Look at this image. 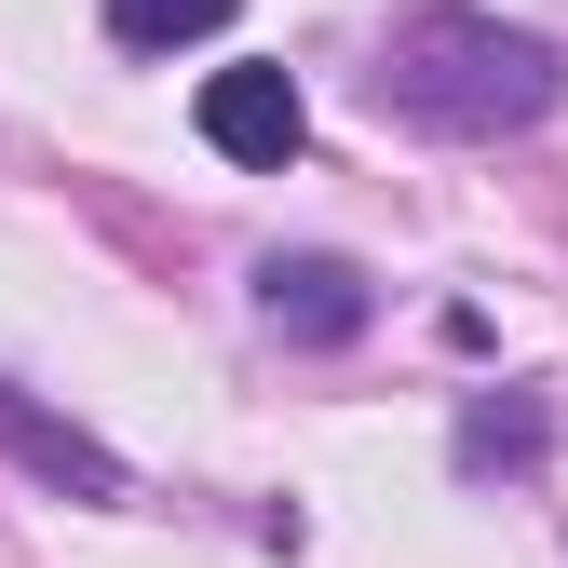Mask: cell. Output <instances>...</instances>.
<instances>
[{
  "mask_svg": "<svg viewBox=\"0 0 568 568\" xmlns=\"http://www.w3.org/2000/svg\"><path fill=\"white\" fill-rule=\"evenodd\" d=\"M379 109L393 122H419V135H528V122H555V95H568V54L541 41V28H501V14H474V0H419V14H393V41H379Z\"/></svg>",
  "mask_w": 568,
  "mask_h": 568,
  "instance_id": "cell-1",
  "label": "cell"
},
{
  "mask_svg": "<svg viewBox=\"0 0 568 568\" xmlns=\"http://www.w3.org/2000/svg\"><path fill=\"white\" fill-rule=\"evenodd\" d=\"M0 460H14L28 487H54V501H95V515H122V501H135L122 447H109V434H82L68 406H41L28 379H0Z\"/></svg>",
  "mask_w": 568,
  "mask_h": 568,
  "instance_id": "cell-2",
  "label": "cell"
},
{
  "mask_svg": "<svg viewBox=\"0 0 568 568\" xmlns=\"http://www.w3.org/2000/svg\"><path fill=\"white\" fill-rule=\"evenodd\" d=\"M257 325L284 338V352H352V338H366L379 325V284L366 271H352V257H325V244H298V257H257Z\"/></svg>",
  "mask_w": 568,
  "mask_h": 568,
  "instance_id": "cell-3",
  "label": "cell"
},
{
  "mask_svg": "<svg viewBox=\"0 0 568 568\" xmlns=\"http://www.w3.org/2000/svg\"><path fill=\"white\" fill-rule=\"evenodd\" d=\"M190 122H203V150H217V163L284 176V163H298V135H312V95H298V68H217V82L190 95Z\"/></svg>",
  "mask_w": 568,
  "mask_h": 568,
  "instance_id": "cell-4",
  "label": "cell"
},
{
  "mask_svg": "<svg viewBox=\"0 0 568 568\" xmlns=\"http://www.w3.org/2000/svg\"><path fill=\"white\" fill-rule=\"evenodd\" d=\"M447 460H460L474 487H501V474L528 487V474L555 460V393H541V379H487V393L460 406V434H447Z\"/></svg>",
  "mask_w": 568,
  "mask_h": 568,
  "instance_id": "cell-5",
  "label": "cell"
},
{
  "mask_svg": "<svg viewBox=\"0 0 568 568\" xmlns=\"http://www.w3.org/2000/svg\"><path fill=\"white\" fill-rule=\"evenodd\" d=\"M244 14V0H109V41L122 54H190V41H217Z\"/></svg>",
  "mask_w": 568,
  "mask_h": 568,
  "instance_id": "cell-6",
  "label": "cell"
}]
</instances>
